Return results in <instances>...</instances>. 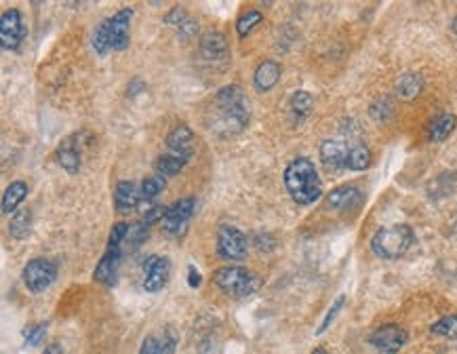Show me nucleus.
I'll list each match as a JSON object with an SVG mask.
<instances>
[{
	"label": "nucleus",
	"mask_w": 457,
	"mask_h": 354,
	"mask_svg": "<svg viewBox=\"0 0 457 354\" xmlns=\"http://www.w3.org/2000/svg\"><path fill=\"white\" fill-rule=\"evenodd\" d=\"M249 99L244 97L242 89L236 85H228L222 87L211 101L207 127L217 137H232L249 125Z\"/></svg>",
	"instance_id": "1"
},
{
	"label": "nucleus",
	"mask_w": 457,
	"mask_h": 354,
	"mask_svg": "<svg viewBox=\"0 0 457 354\" xmlns=\"http://www.w3.org/2000/svg\"><path fill=\"white\" fill-rule=\"evenodd\" d=\"M285 188L293 202H297L299 207H308L323 196V182L319 177V171L314 163L306 157H297L293 159L287 169H285Z\"/></svg>",
	"instance_id": "2"
},
{
	"label": "nucleus",
	"mask_w": 457,
	"mask_h": 354,
	"mask_svg": "<svg viewBox=\"0 0 457 354\" xmlns=\"http://www.w3.org/2000/svg\"><path fill=\"white\" fill-rule=\"evenodd\" d=\"M133 19V9L125 7L112 17L104 19L93 32V48L97 55H108L110 51H125L131 42L129 26Z\"/></svg>",
	"instance_id": "3"
},
{
	"label": "nucleus",
	"mask_w": 457,
	"mask_h": 354,
	"mask_svg": "<svg viewBox=\"0 0 457 354\" xmlns=\"http://www.w3.org/2000/svg\"><path fill=\"white\" fill-rule=\"evenodd\" d=\"M415 242V234L411 226L396 224L388 228H379L371 238V251L382 260H398L411 249Z\"/></svg>",
	"instance_id": "4"
},
{
	"label": "nucleus",
	"mask_w": 457,
	"mask_h": 354,
	"mask_svg": "<svg viewBox=\"0 0 457 354\" xmlns=\"http://www.w3.org/2000/svg\"><path fill=\"white\" fill-rule=\"evenodd\" d=\"M213 283L232 297H251L260 287L262 278L242 266H224L213 272Z\"/></svg>",
	"instance_id": "5"
},
{
	"label": "nucleus",
	"mask_w": 457,
	"mask_h": 354,
	"mask_svg": "<svg viewBox=\"0 0 457 354\" xmlns=\"http://www.w3.org/2000/svg\"><path fill=\"white\" fill-rule=\"evenodd\" d=\"M57 264L53 260H46V258H34L26 264L21 276H24V285L28 287V291L32 293H42L46 291L51 285L55 283L57 278Z\"/></svg>",
	"instance_id": "6"
},
{
	"label": "nucleus",
	"mask_w": 457,
	"mask_h": 354,
	"mask_svg": "<svg viewBox=\"0 0 457 354\" xmlns=\"http://www.w3.org/2000/svg\"><path fill=\"white\" fill-rule=\"evenodd\" d=\"M249 253V240L242 230L236 226L224 224L217 230V256L228 262L244 260Z\"/></svg>",
	"instance_id": "7"
},
{
	"label": "nucleus",
	"mask_w": 457,
	"mask_h": 354,
	"mask_svg": "<svg viewBox=\"0 0 457 354\" xmlns=\"http://www.w3.org/2000/svg\"><path fill=\"white\" fill-rule=\"evenodd\" d=\"M194 211H196V198L186 196V198L175 200L173 205L167 207L165 220L161 222V224H163V232H165L169 238L181 236V234L188 230V222H190V218L194 215Z\"/></svg>",
	"instance_id": "8"
},
{
	"label": "nucleus",
	"mask_w": 457,
	"mask_h": 354,
	"mask_svg": "<svg viewBox=\"0 0 457 354\" xmlns=\"http://www.w3.org/2000/svg\"><path fill=\"white\" fill-rule=\"evenodd\" d=\"M407 342H409L407 329L400 325H394V323L382 325V327L373 329L369 335V344L382 354H396L402 350V346Z\"/></svg>",
	"instance_id": "9"
},
{
	"label": "nucleus",
	"mask_w": 457,
	"mask_h": 354,
	"mask_svg": "<svg viewBox=\"0 0 457 354\" xmlns=\"http://www.w3.org/2000/svg\"><path fill=\"white\" fill-rule=\"evenodd\" d=\"M26 38V26L19 9H7L0 17V44L5 51H17Z\"/></svg>",
	"instance_id": "10"
},
{
	"label": "nucleus",
	"mask_w": 457,
	"mask_h": 354,
	"mask_svg": "<svg viewBox=\"0 0 457 354\" xmlns=\"http://www.w3.org/2000/svg\"><path fill=\"white\" fill-rule=\"evenodd\" d=\"M171 276V262L161 256H147L143 262V289L159 293Z\"/></svg>",
	"instance_id": "11"
},
{
	"label": "nucleus",
	"mask_w": 457,
	"mask_h": 354,
	"mask_svg": "<svg viewBox=\"0 0 457 354\" xmlns=\"http://www.w3.org/2000/svg\"><path fill=\"white\" fill-rule=\"evenodd\" d=\"M363 200H365V194L359 186L343 184V186L333 188L327 194V207L333 211H354L363 205Z\"/></svg>",
	"instance_id": "12"
},
{
	"label": "nucleus",
	"mask_w": 457,
	"mask_h": 354,
	"mask_svg": "<svg viewBox=\"0 0 457 354\" xmlns=\"http://www.w3.org/2000/svg\"><path fill=\"white\" fill-rule=\"evenodd\" d=\"M120 262H123V247L108 245L106 253L101 256L99 264H97L95 270H93V278H95L97 283H101V285H106V287L116 285L118 270H120Z\"/></svg>",
	"instance_id": "13"
},
{
	"label": "nucleus",
	"mask_w": 457,
	"mask_h": 354,
	"mask_svg": "<svg viewBox=\"0 0 457 354\" xmlns=\"http://www.w3.org/2000/svg\"><path fill=\"white\" fill-rule=\"evenodd\" d=\"M319 154H321V163L327 169V173L337 175L341 173L348 163V148L346 143L337 141V139H325L319 148Z\"/></svg>",
	"instance_id": "14"
},
{
	"label": "nucleus",
	"mask_w": 457,
	"mask_h": 354,
	"mask_svg": "<svg viewBox=\"0 0 457 354\" xmlns=\"http://www.w3.org/2000/svg\"><path fill=\"white\" fill-rule=\"evenodd\" d=\"M167 152L183 159H192L194 152V131L188 125H175L167 135Z\"/></svg>",
	"instance_id": "15"
},
{
	"label": "nucleus",
	"mask_w": 457,
	"mask_h": 354,
	"mask_svg": "<svg viewBox=\"0 0 457 354\" xmlns=\"http://www.w3.org/2000/svg\"><path fill=\"white\" fill-rule=\"evenodd\" d=\"M76 135L64 139L57 148V163L64 171H68L70 175H76L82 167V152H80V143H76Z\"/></svg>",
	"instance_id": "16"
},
{
	"label": "nucleus",
	"mask_w": 457,
	"mask_h": 354,
	"mask_svg": "<svg viewBox=\"0 0 457 354\" xmlns=\"http://www.w3.org/2000/svg\"><path fill=\"white\" fill-rule=\"evenodd\" d=\"M228 55H230V46L222 32H209L200 38V57L205 62H222Z\"/></svg>",
	"instance_id": "17"
},
{
	"label": "nucleus",
	"mask_w": 457,
	"mask_h": 354,
	"mask_svg": "<svg viewBox=\"0 0 457 354\" xmlns=\"http://www.w3.org/2000/svg\"><path fill=\"white\" fill-rule=\"evenodd\" d=\"M280 74H283V68H280L278 62H274V60H264V62L256 68V72H253V85H256V89H258L260 93H268V91H272V89L278 85Z\"/></svg>",
	"instance_id": "18"
},
{
	"label": "nucleus",
	"mask_w": 457,
	"mask_h": 354,
	"mask_svg": "<svg viewBox=\"0 0 457 354\" xmlns=\"http://www.w3.org/2000/svg\"><path fill=\"white\" fill-rule=\"evenodd\" d=\"M141 200V194L135 186V182H118L114 190V207L118 213L133 211Z\"/></svg>",
	"instance_id": "19"
},
{
	"label": "nucleus",
	"mask_w": 457,
	"mask_h": 354,
	"mask_svg": "<svg viewBox=\"0 0 457 354\" xmlns=\"http://www.w3.org/2000/svg\"><path fill=\"white\" fill-rule=\"evenodd\" d=\"M455 127H457V116L451 114V112H442V114H438L436 118L430 121V125H428V139L434 141V143H440V141H445L455 131Z\"/></svg>",
	"instance_id": "20"
},
{
	"label": "nucleus",
	"mask_w": 457,
	"mask_h": 354,
	"mask_svg": "<svg viewBox=\"0 0 457 354\" xmlns=\"http://www.w3.org/2000/svg\"><path fill=\"white\" fill-rule=\"evenodd\" d=\"M394 91L400 99H415L422 91H424V78L422 74L418 72H404L398 76L396 85H394Z\"/></svg>",
	"instance_id": "21"
},
{
	"label": "nucleus",
	"mask_w": 457,
	"mask_h": 354,
	"mask_svg": "<svg viewBox=\"0 0 457 354\" xmlns=\"http://www.w3.org/2000/svg\"><path fill=\"white\" fill-rule=\"evenodd\" d=\"M312 106H314V99H312V95L308 91H303V89L295 91L291 95V101H289L293 123L299 125V123L306 121L310 116V112H312Z\"/></svg>",
	"instance_id": "22"
},
{
	"label": "nucleus",
	"mask_w": 457,
	"mask_h": 354,
	"mask_svg": "<svg viewBox=\"0 0 457 354\" xmlns=\"http://www.w3.org/2000/svg\"><path fill=\"white\" fill-rule=\"evenodd\" d=\"M26 194H28V184L24 182H13L11 186H7L3 194V213L13 218L17 213V207L24 202Z\"/></svg>",
	"instance_id": "23"
},
{
	"label": "nucleus",
	"mask_w": 457,
	"mask_h": 354,
	"mask_svg": "<svg viewBox=\"0 0 457 354\" xmlns=\"http://www.w3.org/2000/svg\"><path fill=\"white\" fill-rule=\"evenodd\" d=\"M346 167L350 171H367L371 167V150L365 143H352L348 148V163Z\"/></svg>",
	"instance_id": "24"
},
{
	"label": "nucleus",
	"mask_w": 457,
	"mask_h": 354,
	"mask_svg": "<svg viewBox=\"0 0 457 354\" xmlns=\"http://www.w3.org/2000/svg\"><path fill=\"white\" fill-rule=\"evenodd\" d=\"M188 161L190 159H183V157H177V154H163V157H159L156 159V163H154V169H156V175H161V177H173V175H177L179 171H183V167L188 165Z\"/></svg>",
	"instance_id": "25"
},
{
	"label": "nucleus",
	"mask_w": 457,
	"mask_h": 354,
	"mask_svg": "<svg viewBox=\"0 0 457 354\" xmlns=\"http://www.w3.org/2000/svg\"><path fill=\"white\" fill-rule=\"evenodd\" d=\"M262 21H264V13L262 11H258V9L242 11L240 17L236 19V34H238V38H247Z\"/></svg>",
	"instance_id": "26"
},
{
	"label": "nucleus",
	"mask_w": 457,
	"mask_h": 354,
	"mask_svg": "<svg viewBox=\"0 0 457 354\" xmlns=\"http://www.w3.org/2000/svg\"><path fill=\"white\" fill-rule=\"evenodd\" d=\"M32 230V211L30 209H21L11 218L9 224V234L17 240H24Z\"/></svg>",
	"instance_id": "27"
},
{
	"label": "nucleus",
	"mask_w": 457,
	"mask_h": 354,
	"mask_svg": "<svg viewBox=\"0 0 457 354\" xmlns=\"http://www.w3.org/2000/svg\"><path fill=\"white\" fill-rule=\"evenodd\" d=\"M455 190V173H440L430 186H428V194L430 198H445L451 196Z\"/></svg>",
	"instance_id": "28"
},
{
	"label": "nucleus",
	"mask_w": 457,
	"mask_h": 354,
	"mask_svg": "<svg viewBox=\"0 0 457 354\" xmlns=\"http://www.w3.org/2000/svg\"><path fill=\"white\" fill-rule=\"evenodd\" d=\"M430 333L447 337V339H457V315H447L438 319L436 323H432Z\"/></svg>",
	"instance_id": "29"
},
{
	"label": "nucleus",
	"mask_w": 457,
	"mask_h": 354,
	"mask_svg": "<svg viewBox=\"0 0 457 354\" xmlns=\"http://www.w3.org/2000/svg\"><path fill=\"white\" fill-rule=\"evenodd\" d=\"M369 114H371L373 121H377V123H386V121H390V116L394 114V104H392V99L386 97V95L377 97V99L373 101V104H371V108H369Z\"/></svg>",
	"instance_id": "30"
},
{
	"label": "nucleus",
	"mask_w": 457,
	"mask_h": 354,
	"mask_svg": "<svg viewBox=\"0 0 457 354\" xmlns=\"http://www.w3.org/2000/svg\"><path fill=\"white\" fill-rule=\"evenodd\" d=\"M165 188H167L165 177H161V175L145 177V179L141 182V190H139L141 200H152V198H156L159 194H163V190H165Z\"/></svg>",
	"instance_id": "31"
},
{
	"label": "nucleus",
	"mask_w": 457,
	"mask_h": 354,
	"mask_svg": "<svg viewBox=\"0 0 457 354\" xmlns=\"http://www.w3.org/2000/svg\"><path fill=\"white\" fill-rule=\"evenodd\" d=\"M177 342H179V339H177L175 329H173V327H167L165 333H163V337H161L159 344H156V352H154V354H175Z\"/></svg>",
	"instance_id": "32"
},
{
	"label": "nucleus",
	"mask_w": 457,
	"mask_h": 354,
	"mask_svg": "<svg viewBox=\"0 0 457 354\" xmlns=\"http://www.w3.org/2000/svg\"><path fill=\"white\" fill-rule=\"evenodd\" d=\"M147 224L145 222H137V224H131V228H129V234H127V240L125 242H129L133 249H137L145 238H147Z\"/></svg>",
	"instance_id": "33"
},
{
	"label": "nucleus",
	"mask_w": 457,
	"mask_h": 354,
	"mask_svg": "<svg viewBox=\"0 0 457 354\" xmlns=\"http://www.w3.org/2000/svg\"><path fill=\"white\" fill-rule=\"evenodd\" d=\"M46 335V323H36L24 329V339L28 342V346H38Z\"/></svg>",
	"instance_id": "34"
},
{
	"label": "nucleus",
	"mask_w": 457,
	"mask_h": 354,
	"mask_svg": "<svg viewBox=\"0 0 457 354\" xmlns=\"http://www.w3.org/2000/svg\"><path fill=\"white\" fill-rule=\"evenodd\" d=\"M343 303H346V295H339L335 301H333V306L329 308V312H327V317L323 319V323H321V327L316 329V335H321V333H325L327 329H329V325L337 319V315H339V310L343 308Z\"/></svg>",
	"instance_id": "35"
},
{
	"label": "nucleus",
	"mask_w": 457,
	"mask_h": 354,
	"mask_svg": "<svg viewBox=\"0 0 457 354\" xmlns=\"http://www.w3.org/2000/svg\"><path fill=\"white\" fill-rule=\"evenodd\" d=\"M129 224H125V222H118V224H114L112 226V230H110V238H108V245H114V247H123V242L127 240V234H129Z\"/></svg>",
	"instance_id": "36"
},
{
	"label": "nucleus",
	"mask_w": 457,
	"mask_h": 354,
	"mask_svg": "<svg viewBox=\"0 0 457 354\" xmlns=\"http://www.w3.org/2000/svg\"><path fill=\"white\" fill-rule=\"evenodd\" d=\"M253 245H256L260 251H272L276 247V238L270 232H258L253 236Z\"/></svg>",
	"instance_id": "37"
},
{
	"label": "nucleus",
	"mask_w": 457,
	"mask_h": 354,
	"mask_svg": "<svg viewBox=\"0 0 457 354\" xmlns=\"http://www.w3.org/2000/svg\"><path fill=\"white\" fill-rule=\"evenodd\" d=\"M188 21V15H186V9L183 7H173L167 15H165V24L169 26H183Z\"/></svg>",
	"instance_id": "38"
},
{
	"label": "nucleus",
	"mask_w": 457,
	"mask_h": 354,
	"mask_svg": "<svg viewBox=\"0 0 457 354\" xmlns=\"http://www.w3.org/2000/svg\"><path fill=\"white\" fill-rule=\"evenodd\" d=\"M156 344H159V339H156L154 335H147V337L143 339V344H141V348H139L137 354H154V352H156Z\"/></svg>",
	"instance_id": "39"
},
{
	"label": "nucleus",
	"mask_w": 457,
	"mask_h": 354,
	"mask_svg": "<svg viewBox=\"0 0 457 354\" xmlns=\"http://www.w3.org/2000/svg\"><path fill=\"white\" fill-rule=\"evenodd\" d=\"M188 285L192 287V289H198L200 285H202V276H200V272L196 270V266H188Z\"/></svg>",
	"instance_id": "40"
},
{
	"label": "nucleus",
	"mask_w": 457,
	"mask_h": 354,
	"mask_svg": "<svg viewBox=\"0 0 457 354\" xmlns=\"http://www.w3.org/2000/svg\"><path fill=\"white\" fill-rule=\"evenodd\" d=\"M42 354H64V348H62L60 344H55V342H53V344H48V346L44 348V352H42Z\"/></svg>",
	"instance_id": "41"
},
{
	"label": "nucleus",
	"mask_w": 457,
	"mask_h": 354,
	"mask_svg": "<svg viewBox=\"0 0 457 354\" xmlns=\"http://www.w3.org/2000/svg\"><path fill=\"white\" fill-rule=\"evenodd\" d=\"M139 89H143V82L137 78V80H133V85L129 87V95H137V91H139Z\"/></svg>",
	"instance_id": "42"
},
{
	"label": "nucleus",
	"mask_w": 457,
	"mask_h": 354,
	"mask_svg": "<svg viewBox=\"0 0 457 354\" xmlns=\"http://www.w3.org/2000/svg\"><path fill=\"white\" fill-rule=\"evenodd\" d=\"M310 354H327V350H325V348H314Z\"/></svg>",
	"instance_id": "43"
},
{
	"label": "nucleus",
	"mask_w": 457,
	"mask_h": 354,
	"mask_svg": "<svg viewBox=\"0 0 457 354\" xmlns=\"http://www.w3.org/2000/svg\"><path fill=\"white\" fill-rule=\"evenodd\" d=\"M451 30H453V32L457 34V17H455V19L451 21Z\"/></svg>",
	"instance_id": "44"
}]
</instances>
